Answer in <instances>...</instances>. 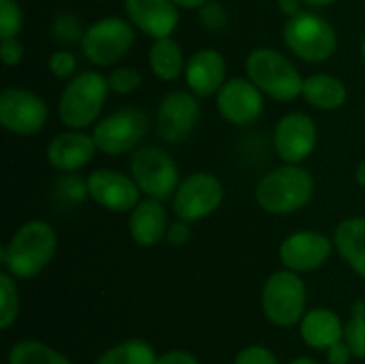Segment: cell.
I'll return each mask as SVG.
<instances>
[{"mask_svg": "<svg viewBox=\"0 0 365 364\" xmlns=\"http://www.w3.org/2000/svg\"><path fill=\"white\" fill-rule=\"evenodd\" d=\"M200 116L198 100L185 91L164 96L157 113V132L168 143H180L195 128Z\"/></svg>", "mask_w": 365, "mask_h": 364, "instance_id": "obj_12", "label": "cell"}, {"mask_svg": "<svg viewBox=\"0 0 365 364\" xmlns=\"http://www.w3.org/2000/svg\"><path fill=\"white\" fill-rule=\"evenodd\" d=\"M189 88L198 96H210L223 88L225 59L216 50H200L185 66Z\"/></svg>", "mask_w": 365, "mask_h": 364, "instance_id": "obj_19", "label": "cell"}, {"mask_svg": "<svg viewBox=\"0 0 365 364\" xmlns=\"http://www.w3.org/2000/svg\"><path fill=\"white\" fill-rule=\"evenodd\" d=\"M303 96L307 102L319 109H337L346 102V88L337 77L327 74L310 75L303 81Z\"/></svg>", "mask_w": 365, "mask_h": 364, "instance_id": "obj_23", "label": "cell"}, {"mask_svg": "<svg viewBox=\"0 0 365 364\" xmlns=\"http://www.w3.org/2000/svg\"><path fill=\"white\" fill-rule=\"evenodd\" d=\"M356 181H359L360 186H365V159L356 168Z\"/></svg>", "mask_w": 365, "mask_h": 364, "instance_id": "obj_41", "label": "cell"}, {"mask_svg": "<svg viewBox=\"0 0 365 364\" xmlns=\"http://www.w3.org/2000/svg\"><path fill=\"white\" fill-rule=\"evenodd\" d=\"M9 364H71L63 353L39 341L25 339L9 352Z\"/></svg>", "mask_w": 365, "mask_h": 364, "instance_id": "obj_26", "label": "cell"}, {"mask_svg": "<svg viewBox=\"0 0 365 364\" xmlns=\"http://www.w3.org/2000/svg\"><path fill=\"white\" fill-rule=\"evenodd\" d=\"M253 84L280 102H291L302 93L303 81L291 61L273 49H257L246 61Z\"/></svg>", "mask_w": 365, "mask_h": 364, "instance_id": "obj_3", "label": "cell"}, {"mask_svg": "<svg viewBox=\"0 0 365 364\" xmlns=\"http://www.w3.org/2000/svg\"><path fill=\"white\" fill-rule=\"evenodd\" d=\"M362 54H364V59H365V39H364V45H362Z\"/></svg>", "mask_w": 365, "mask_h": 364, "instance_id": "obj_44", "label": "cell"}, {"mask_svg": "<svg viewBox=\"0 0 365 364\" xmlns=\"http://www.w3.org/2000/svg\"><path fill=\"white\" fill-rule=\"evenodd\" d=\"M307 289L294 271H278L267 278L262 293V309L278 327L294 325L305 310Z\"/></svg>", "mask_w": 365, "mask_h": 364, "instance_id": "obj_7", "label": "cell"}, {"mask_svg": "<svg viewBox=\"0 0 365 364\" xmlns=\"http://www.w3.org/2000/svg\"><path fill=\"white\" fill-rule=\"evenodd\" d=\"M335 246L349 266L365 278V218L342 221L335 231Z\"/></svg>", "mask_w": 365, "mask_h": 364, "instance_id": "obj_22", "label": "cell"}, {"mask_svg": "<svg viewBox=\"0 0 365 364\" xmlns=\"http://www.w3.org/2000/svg\"><path fill=\"white\" fill-rule=\"evenodd\" d=\"M191 238V228H189L187 221H175L171 223L170 231H168V241L171 245H185Z\"/></svg>", "mask_w": 365, "mask_h": 364, "instance_id": "obj_37", "label": "cell"}, {"mask_svg": "<svg viewBox=\"0 0 365 364\" xmlns=\"http://www.w3.org/2000/svg\"><path fill=\"white\" fill-rule=\"evenodd\" d=\"M351 350L346 345V341H339L328 348L327 359L330 364H348L351 359Z\"/></svg>", "mask_w": 365, "mask_h": 364, "instance_id": "obj_38", "label": "cell"}, {"mask_svg": "<svg viewBox=\"0 0 365 364\" xmlns=\"http://www.w3.org/2000/svg\"><path fill=\"white\" fill-rule=\"evenodd\" d=\"M0 121L4 128L14 134H34L45 125L46 106L27 89H4L0 95Z\"/></svg>", "mask_w": 365, "mask_h": 364, "instance_id": "obj_11", "label": "cell"}, {"mask_svg": "<svg viewBox=\"0 0 365 364\" xmlns=\"http://www.w3.org/2000/svg\"><path fill=\"white\" fill-rule=\"evenodd\" d=\"M316 125L312 118L292 113L282 118L274 131V148L285 163H299L316 148Z\"/></svg>", "mask_w": 365, "mask_h": 364, "instance_id": "obj_14", "label": "cell"}, {"mask_svg": "<svg viewBox=\"0 0 365 364\" xmlns=\"http://www.w3.org/2000/svg\"><path fill=\"white\" fill-rule=\"evenodd\" d=\"M56 246V232L46 221H29L2 248L0 259L11 275L29 278L38 275L52 261Z\"/></svg>", "mask_w": 365, "mask_h": 364, "instance_id": "obj_1", "label": "cell"}, {"mask_svg": "<svg viewBox=\"0 0 365 364\" xmlns=\"http://www.w3.org/2000/svg\"><path fill=\"white\" fill-rule=\"evenodd\" d=\"M148 131V118L143 111L125 107L103 118L93 132L96 148L109 156H121L134 148Z\"/></svg>", "mask_w": 365, "mask_h": 364, "instance_id": "obj_8", "label": "cell"}, {"mask_svg": "<svg viewBox=\"0 0 365 364\" xmlns=\"http://www.w3.org/2000/svg\"><path fill=\"white\" fill-rule=\"evenodd\" d=\"M177 6L187 7V9H195V7H202L207 0H173Z\"/></svg>", "mask_w": 365, "mask_h": 364, "instance_id": "obj_40", "label": "cell"}, {"mask_svg": "<svg viewBox=\"0 0 365 364\" xmlns=\"http://www.w3.org/2000/svg\"><path fill=\"white\" fill-rule=\"evenodd\" d=\"M157 355L143 339H128L113 346L96 359L95 364H155Z\"/></svg>", "mask_w": 365, "mask_h": 364, "instance_id": "obj_25", "label": "cell"}, {"mask_svg": "<svg viewBox=\"0 0 365 364\" xmlns=\"http://www.w3.org/2000/svg\"><path fill=\"white\" fill-rule=\"evenodd\" d=\"M344 341L355 357H365V300L351 307V320L344 327Z\"/></svg>", "mask_w": 365, "mask_h": 364, "instance_id": "obj_27", "label": "cell"}, {"mask_svg": "<svg viewBox=\"0 0 365 364\" xmlns=\"http://www.w3.org/2000/svg\"><path fill=\"white\" fill-rule=\"evenodd\" d=\"M134 43V31L120 18H106L84 32L82 52L91 63L109 66L120 61Z\"/></svg>", "mask_w": 365, "mask_h": 364, "instance_id": "obj_9", "label": "cell"}, {"mask_svg": "<svg viewBox=\"0 0 365 364\" xmlns=\"http://www.w3.org/2000/svg\"><path fill=\"white\" fill-rule=\"evenodd\" d=\"M0 56H2V61L7 64V66H14L21 61L24 57V46L18 41L16 38L2 39V45H0Z\"/></svg>", "mask_w": 365, "mask_h": 364, "instance_id": "obj_35", "label": "cell"}, {"mask_svg": "<svg viewBox=\"0 0 365 364\" xmlns=\"http://www.w3.org/2000/svg\"><path fill=\"white\" fill-rule=\"evenodd\" d=\"M109 88L116 93H130L141 86V74L134 68H118L109 75Z\"/></svg>", "mask_w": 365, "mask_h": 364, "instance_id": "obj_31", "label": "cell"}, {"mask_svg": "<svg viewBox=\"0 0 365 364\" xmlns=\"http://www.w3.org/2000/svg\"><path fill=\"white\" fill-rule=\"evenodd\" d=\"M217 107L228 121L245 125L255 120L262 111V95L253 82L246 79H232L220 89Z\"/></svg>", "mask_w": 365, "mask_h": 364, "instance_id": "obj_16", "label": "cell"}, {"mask_svg": "<svg viewBox=\"0 0 365 364\" xmlns=\"http://www.w3.org/2000/svg\"><path fill=\"white\" fill-rule=\"evenodd\" d=\"M130 171L139 189L150 198L168 200L178 189V168L173 157L159 146H141L132 153Z\"/></svg>", "mask_w": 365, "mask_h": 364, "instance_id": "obj_6", "label": "cell"}, {"mask_svg": "<svg viewBox=\"0 0 365 364\" xmlns=\"http://www.w3.org/2000/svg\"><path fill=\"white\" fill-rule=\"evenodd\" d=\"M50 71L56 77H70L75 71V57L70 52H66V50L52 54V57H50Z\"/></svg>", "mask_w": 365, "mask_h": 364, "instance_id": "obj_34", "label": "cell"}, {"mask_svg": "<svg viewBox=\"0 0 365 364\" xmlns=\"http://www.w3.org/2000/svg\"><path fill=\"white\" fill-rule=\"evenodd\" d=\"M95 139L82 132H64L48 145L50 164L61 171H73L88 164L95 156Z\"/></svg>", "mask_w": 365, "mask_h": 364, "instance_id": "obj_18", "label": "cell"}, {"mask_svg": "<svg viewBox=\"0 0 365 364\" xmlns=\"http://www.w3.org/2000/svg\"><path fill=\"white\" fill-rule=\"evenodd\" d=\"M200 20L205 25L207 29H212V31H220L227 25V11L221 4L217 2H205L200 7Z\"/></svg>", "mask_w": 365, "mask_h": 364, "instance_id": "obj_32", "label": "cell"}, {"mask_svg": "<svg viewBox=\"0 0 365 364\" xmlns=\"http://www.w3.org/2000/svg\"><path fill=\"white\" fill-rule=\"evenodd\" d=\"M130 234L141 246H153L163 239L168 228V214L160 200L146 198L135 206L130 216Z\"/></svg>", "mask_w": 365, "mask_h": 364, "instance_id": "obj_20", "label": "cell"}, {"mask_svg": "<svg viewBox=\"0 0 365 364\" xmlns=\"http://www.w3.org/2000/svg\"><path fill=\"white\" fill-rule=\"evenodd\" d=\"M331 252L327 236L314 231L294 232L280 246L282 263L292 271H312L323 266Z\"/></svg>", "mask_w": 365, "mask_h": 364, "instance_id": "obj_15", "label": "cell"}, {"mask_svg": "<svg viewBox=\"0 0 365 364\" xmlns=\"http://www.w3.org/2000/svg\"><path fill=\"white\" fill-rule=\"evenodd\" d=\"M299 2H302V0H278V7H280L282 13L292 18L296 16V14L302 13V11H299Z\"/></svg>", "mask_w": 365, "mask_h": 364, "instance_id": "obj_39", "label": "cell"}, {"mask_svg": "<svg viewBox=\"0 0 365 364\" xmlns=\"http://www.w3.org/2000/svg\"><path fill=\"white\" fill-rule=\"evenodd\" d=\"M18 314V291L9 273H0V328H9Z\"/></svg>", "mask_w": 365, "mask_h": 364, "instance_id": "obj_28", "label": "cell"}, {"mask_svg": "<svg viewBox=\"0 0 365 364\" xmlns=\"http://www.w3.org/2000/svg\"><path fill=\"white\" fill-rule=\"evenodd\" d=\"M155 364H200V363L192 353L185 352V350H170V352L157 357Z\"/></svg>", "mask_w": 365, "mask_h": 364, "instance_id": "obj_36", "label": "cell"}, {"mask_svg": "<svg viewBox=\"0 0 365 364\" xmlns=\"http://www.w3.org/2000/svg\"><path fill=\"white\" fill-rule=\"evenodd\" d=\"M125 7L132 24L155 39L168 38L178 24L173 0H127Z\"/></svg>", "mask_w": 365, "mask_h": 364, "instance_id": "obj_17", "label": "cell"}, {"mask_svg": "<svg viewBox=\"0 0 365 364\" xmlns=\"http://www.w3.org/2000/svg\"><path fill=\"white\" fill-rule=\"evenodd\" d=\"M314 181L303 168L282 166L267 173L257 186V202L273 214L292 213L310 200Z\"/></svg>", "mask_w": 365, "mask_h": 364, "instance_id": "obj_2", "label": "cell"}, {"mask_svg": "<svg viewBox=\"0 0 365 364\" xmlns=\"http://www.w3.org/2000/svg\"><path fill=\"white\" fill-rule=\"evenodd\" d=\"M109 81L96 71H84L64 89L59 114L64 125L84 128L96 120L109 91Z\"/></svg>", "mask_w": 365, "mask_h": 364, "instance_id": "obj_4", "label": "cell"}, {"mask_svg": "<svg viewBox=\"0 0 365 364\" xmlns=\"http://www.w3.org/2000/svg\"><path fill=\"white\" fill-rule=\"evenodd\" d=\"M289 364H317V363L314 359H310V357H298V359H294Z\"/></svg>", "mask_w": 365, "mask_h": 364, "instance_id": "obj_43", "label": "cell"}, {"mask_svg": "<svg viewBox=\"0 0 365 364\" xmlns=\"http://www.w3.org/2000/svg\"><path fill=\"white\" fill-rule=\"evenodd\" d=\"M234 364H278V360L264 346H248L239 352Z\"/></svg>", "mask_w": 365, "mask_h": 364, "instance_id": "obj_33", "label": "cell"}, {"mask_svg": "<svg viewBox=\"0 0 365 364\" xmlns=\"http://www.w3.org/2000/svg\"><path fill=\"white\" fill-rule=\"evenodd\" d=\"M52 32L53 36L63 43H75L77 39L82 41V38H84L81 20L70 13H63L59 14V16L53 18Z\"/></svg>", "mask_w": 365, "mask_h": 364, "instance_id": "obj_29", "label": "cell"}, {"mask_svg": "<svg viewBox=\"0 0 365 364\" xmlns=\"http://www.w3.org/2000/svg\"><path fill=\"white\" fill-rule=\"evenodd\" d=\"M150 64L157 77L164 79V81H173L180 75L182 68H184V56H182V49L177 41L168 36V38L155 39L150 50Z\"/></svg>", "mask_w": 365, "mask_h": 364, "instance_id": "obj_24", "label": "cell"}, {"mask_svg": "<svg viewBox=\"0 0 365 364\" xmlns=\"http://www.w3.org/2000/svg\"><path fill=\"white\" fill-rule=\"evenodd\" d=\"M89 196L102 207L125 213L139 202V186L127 175L114 170H95L86 181Z\"/></svg>", "mask_w": 365, "mask_h": 364, "instance_id": "obj_13", "label": "cell"}, {"mask_svg": "<svg viewBox=\"0 0 365 364\" xmlns=\"http://www.w3.org/2000/svg\"><path fill=\"white\" fill-rule=\"evenodd\" d=\"M285 45L309 63L328 59L337 46L334 27L316 13H299L284 27Z\"/></svg>", "mask_w": 365, "mask_h": 364, "instance_id": "obj_5", "label": "cell"}, {"mask_svg": "<svg viewBox=\"0 0 365 364\" xmlns=\"http://www.w3.org/2000/svg\"><path fill=\"white\" fill-rule=\"evenodd\" d=\"M223 200V186L210 173H192L180 182L173 198V211L182 221L205 218Z\"/></svg>", "mask_w": 365, "mask_h": 364, "instance_id": "obj_10", "label": "cell"}, {"mask_svg": "<svg viewBox=\"0 0 365 364\" xmlns=\"http://www.w3.org/2000/svg\"><path fill=\"white\" fill-rule=\"evenodd\" d=\"M21 27V11L14 0H0V39H9Z\"/></svg>", "mask_w": 365, "mask_h": 364, "instance_id": "obj_30", "label": "cell"}, {"mask_svg": "<svg viewBox=\"0 0 365 364\" xmlns=\"http://www.w3.org/2000/svg\"><path fill=\"white\" fill-rule=\"evenodd\" d=\"M302 2H305L307 6H312V7H323V6H328V4H334L335 0H302Z\"/></svg>", "mask_w": 365, "mask_h": 364, "instance_id": "obj_42", "label": "cell"}, {"mask_svg": "<svg viewBox=\"0 0 365 364\" xmlns=\"http://www.w3.org/2000/svg\"><path fill=\"white\" fill-rule=\"evenodd\" d=\"M302 335L307 345L312 348L328 350L331 345L342 341L344 328L337 314L319 307V309H312L303 318Z\"/></svg>", "mask_w": 365, "mask_h": 364, "instance_id": "obj_21", "label": "cell"}]
</instances>
